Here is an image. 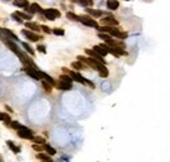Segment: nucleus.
<instances>
[{
    "instance_id": "obj_1",
    "label": "nucleus",
    "mask_w": 170,
    "mask_h": 162,
    "mask_svg": "<svg viewBox=\"0 0 170 162\" xmlns=\"http://www.w3.org/2000/svg\"><path fill=\"white\" fill-rule=\"evenodd\" d=\"M98 30L101 31V33H107L109 35H111L114 38H118V39H126L127 38V33H124V31H120L118 27H114V26H109V25H105L100 27H97Z\"/></svg>"
},
{
    "instance_id": "obj_2",
    "label": "nucleus",
    "mask_w": 170,
    "mask_h": 162,
    "mask_svg": "<svg viewBox=\"0 0 170 162\" xmlns=\"http://www.w3.org/2000/svg\"><path fill=\"white\" fill-rule=\"evenodd\" d=\"M17 135L21 137V139H26V140H31L33 139V131L30 128L25 127V125H21L18 129H17Z\"/></svg>"
},
{
    "instance_id": "obj_3",
    "label": "nucleus",
    "mask_w": 170,
    "mask_h": 162,
    "mask_svg": "<svg viewBox=\"0 0 170 162\" xmlns=\"http://www.w3.org/2000/svg\"><path fill=\"white\" fill-rule=\"evenodd\" d=\"M79 21L80 22H82L84 25H86V26H90V27H97L100 26L98 25V22L94 20L93 17H90V16H86V14H84V16H79Z\"/></svg>"
},
{
    "instance_id": "obj_4",
    "label": "nucleus",
    "mask_w": 170,
    "mask_h": 162,
    "mask_svg": "<svg viewBox=\"0 0 170 162\" xmlns=\"http://www.w3.org/2000/svg\"><path fill=\"white\" fill-rule=\"evenodd\" d=\"M42 14L45 16V18L50 20V21H54L55 18L60 17V12H59L58 9H55V8H49V9H45Z\"/></svg>"
},
{
    "instance_id": "obj_5",
    "label": "nucleus",
    "mask_w": 170,
    "mask_h": 162,
    "mask_svg": "<svg viewBox=\"0 0 170 162\" xmlns=\"http://www.w3.org/2000/svg\"><path fill=\"white\" fill-rule=\"evenodd\" d=\"M21 33L25 35V37L29 39V41H31V42H38L39 39H42V37L41 35H38L35 31H31V30H26V29H22L21 30Z\"/></svg>"
},
{
    "instance_id": "obj_6",
    "label": "nucleus",
    "mask_w": 170,
    "mask_h": 162,
    "mask_svg": "<svg viewBox=\"0 0 170 162\" xmlns=\"http://www.w3.org/2000/svg\"><path fill=\"white\" fill-rule=\"evenodd\" d=\"M0 38H2V41L8 46V49H9L12 52H14L16 55H18V52H20L21 50L18 49V46L16 45L14 42H12V39H8V38H5V37H0Z\"/></svg>"
},
{
    "instance_id": "obj_7",
    "label": "nucleus",
    "mask_w": 170,
    "mask_h": 162,
    "mask_svg": "<svg viewBox=\"0 0 170 162\" xmlns=\"http://www.w3.org/2000/svg\"><path fill=\"white\" fill-rule=\"evenodd\" d=\"M24 72H25L27 76H30L31 78H34V80H41V77H39V73H38V69L33 68V67L25 65V67H24Z\"/></svg>"
},
{
    "instance_id": "obj_8",
    "label": "nucleus",
    "mask_w": 170,
    "mask_h": 162,
    "mask_svg": "<svg viewBox=\"0 0 170 162\" xmlns=\"http://www.w3.org/2000/svg\"><path fill=\"white\" fill-rule=\"evenodd\" d=\"M93 50L97 51V52L100 54L101 56H106V55L109 54V45H104V43H101V45L94 46Z\"/></svg>"
},
{
    "instance_id": "obj_9",
    "label": "nucleus",
    "mask_w": 170,
    "mask_h": 162,
    "mask_svg": "<svg viewBox=\"0 0 170 162\" xmlns=\"http://www.w3.org/2000/svg\"><path fill=\"white\" fill-rule=\"evenodd\" d=\"M85 52H86V55H88V56L93 58V59H96V60H98V62H101V63H104V64H105V59H104V56H101V55L98 54L97 51H94V50H92V49H86V50H85Z\"/></svg>"
},
{
    "instance_id": "obj_10",
    "label": "nucleus",
    "mask_w": 170,
    "mask_h": 162,
    "mask_svg": "<svg viewBox=\"0 0 170 162\" xmlns=\"http://www.w3.org/2000/svg\"><path fill=\"white\" fill-rule=\"evenodd\" d=\"M25 11H27L30 14H33V13H43V9L41 8V5H39V4H37V3L30 4V5L27 7Z\"/></svg>"
},
{
    "instance_id": "obj_11",
    "label": "nucleus",
    "mask_w": 170,
    "mask_h": 162,
    "mask_svg": "<svg viewBox=\"0 0 170 162\" xmlns=\"http://www.w3.org/2000/svg\"><path fill=\"white\" fill-rule=\"evenodd\" d=\"M68 75L72 77V80L80 82V84H86V78H84L79 72H73V71H68Z\"/></svg>"
},
{
    "instance_id": "obj_12",
    "label": "nucleus",
    "mask_w": 170,
    "mask_h": 162,
    "mask_svg": "<svg viewBox=\"0 0 170 162\" xmlns=\"http://www.w3.org/2000/svg\"><path fill=\"white\" fill-rule=\"evenodd\" d=\"M101 22L105 24V25H109V26H118V21L113 16H107V17H102L101 18Z\"/></svg>"
},
{
    "instance_id": "obj_13",
    "label": "nucleus",
    "mask_w": 170,
    "mask_h": 162,
    "mask_svg": "<svg viewBox=\"0 0 170 162\" xmlns=\"http://www.w3.org/2000/svg\"><path fill=\"white\" fill-rule=\"evenodd\" d=\"M96 71H98V73H100L101 77H107L109 76V71H107V68H106V65L104 64V63H98Z\"/></svg>"
},
{
    "instance_id": "obj_14",
    "label": "nucleus",
    "mask_w": 170,
    "mask_h": 162,
    "mask_svg": "<svg viewBox=\"0 0 170 162\" xmlns=\"http://www.w3.org/2000/svg\"><path fill=\"white\" fill-rule=\"evenodd\" d=\"M55 86H56L58 89L60 90H71L72 89V82H67V81H59L58 84H55Z\"/></svg>"
},
{
    "instance_id": "obj_15",
    "label": "nucleus",
    "mask_w": 170,
    "mask_h": 162,
    "mask_svg": "<svg viewBox=\"0 0 170 162\" xmlns=\"http://www.w3.org/2000/svg\"><path fill=\"white\" fill-rule=\"evenodd\" d=\"M0 31L5 34V38H8V39H12V41H16V42L18 41L17 35H16V34L13 33V31H11V30H8V29H0Z\"/></svg>"
},
{
    "instance_id": "obj_16",
    "label": "nucleus",
    "mask_w": 170,
    "mask_h": 162,
    "mask_svg": "<svg viewBox=\"0 0 170 162\" xmlns=\"http://www.w3.org/2000/svg\"><path fill=\"white\" fill-rule=\"evenodd\" d=\"M38 73H39V77H41V80H46L47 82H50L51 85H55V81H54V78L51 77V76H49V75L45 73V72H42L41 69H38Z\"/></svg>"
},
{
    "instance_id": "obj_17",
    "label": "nucleus",
    "mask_w": 170,
    "mask_h": 162,
    "mask_svg": "<svg viewBox=\"0 0 170 162\" xmlns=\"http://www.w3.org/2000/svg\"><path fill=\"white\" fill-rule=\"evenodd\" d=\"M86 13L90 14L92 17H101L104 16V12L100 9H93V8H86Z\"/></svg>"
},
{
    "instance_id": "obj_18",
    "label": "nucleus",
    "mask_w": 170,
    "mask_h": 162,
    "mask_svg": "<svg viewBox=\"0 0 170 162\" xmlns=\"http://www.w3.org/2000/svg\"><path fill=\"white\" fill-rule=\"evenodd\" d=\"M13 4H14L16 7L24 8V9H26V8L30 5V4H29V2H27V0H13Z\"/></svg>"
},
{
    "instance_id": "obj_19",
    "label": "nucleus",
    "mask_w": 170,
    "mask_h": 162,
    "mask_svg": "<svg viewBox=\"0 0 170 162\" xmlns=\"http://www.w3.org/2000/svg\"><path fill=\"white\" fill-rule=\"evenodd\" d=\"M37 158L41 160V161H46V162H51V161H53V158H51L50 154H46V153H42V152H38Z\"/></svg>"
},
{
    "instance_id": "obj_20",
    "label": "nucleus",
    "mask_w": 170,
    "mask_h": 162,
    "mask_svg": "<svg viewBox=\"0 0 170 162\" xmlns=\"http://www.w3.org/2000/svg\"><path fill=\"white\" fill-rule=\"evenodd\" d=\"M26 27H29V30H31V31H39V30H41V26H39L38 24L31 22V21L26 22Z\"/></svg>"
},
{
    "instance_id": "obj_21",
    "label": "nucleus",
    "mask_w": 170,
    "mask_h": 162,
    "mask_svg": "<svg viewBox=\"0 0 170 162\" xmlns=\"http://www.w3.org/2000/svg\"><path fill=\"white\" fill-rule=\"evenodd\" d=\"M14 13L17 14L21 20H25V21H30V20H31V14L25 13V12H14Z\"/></svg>"
},
{
    "instance_id": "obj_22",
    "label": "nucleus",
    "mask_w": 170,
    "mask_h": 162,
    "mask_svg": "<svg viewBox=\"0 0 170 162\" xmlns=\"http://www.w3.org/2000/svg\"><path fill=\"white\" fill-rule=\"evenodd\" d=\"M118 7H119L118 0H109V2H107V8H109V9L115 11V9H118Z\"/></svg>"
},
{
    "instance_id": "obj_23",
    "label": "nucleus",
    "mask_w": 170,
    "mask_h": 162,
    "mask_svg": "<svg viewBox=\"0 0 170 162\" xmlns=\"http://www.w3.org/2000/svg\"><path fill=\"white\" fill-rule=\"evenodd\" d=\"M43 151H46L47 152V154H50V156H54V154H56V151L53 148V147H50L49 144H43Z\"/></svg>"
},
{
    "instance_id": "obj_24",
    "label": "nucleus",
    "mask_w": 170,
    "mask_h": 162,
    "mask_svg": "<svg viewBox=\"0 0 170 162\" xmlns=\"http://www.w3.org/2000/svg\"><path fill=\"white\" fill-rule=\"evenodd\" d=\"M72 68L76 69V71H81V69H85V65H84V63H82V62L77 60V62L72 63Z\"/></svg>"
},
{
    "instance_id": "obj_25",
    "label": "nucleus",
    "mask_w": 170,
    "mask_h": 162,
    "mask_svg": "<svg viewBox=\"0 0 170 162\" xmlns=\"http://www.w3.org/2000/svg\"><path fill=\"white\" fill-rule=\"evenodd\" d=\"M7 145H8V148H9L13 153H20V148H18V147H16V145L13 144V141L8 140V141H7Z\"/></svg>"
},
{
    "instance_id": "obj_26",
    "label": "nucleus",
    "mask_w": 170,
    "mask_h": 162,
    "mask_svg": "<svg viewBox=\"0 0 170 162\" xmlns=\"http://www.w3.org/2000/svg\"><path fill=\"white\" fill-rule=\"evenodd\" d=\"M0 120H2V122H4V123H5L7 125H9V124H11V118L8 116L7 114L2 113V111H0Z\"/></svg>"
},
{
    "instance_id": "obj_27",
    "label": "nucleus",
    "mask_w": 170,
    "mask_h": 162,
    "mask_svg": "<svg viewBox=\"0 0 170 162\" xmlns=\"http://www.w3.org/2000/svg\"><path fill=\"white\" fill-rule=\"evenodd\" d=\"M42 86H43V89H45L47 93H51V92H53V85H51L50 82H47L46 80H42Z\"/></svg>"
},
{
    "instance_id": "obj_28",
    "label": "nucleus",
    "mask_w": 170,
    "mask_h": 162,
    "mask_svg": "<svg viewBox=\"0 0 170 162\" xmlns=\"http://www.w3.org/2000/svg\"><path fill=\"white\" fill-rule=\"evenodd\" d=\"M22 47L25 49V51H26V52L29 54V55H34V50H33V47H31L30 45H27L26 42H24V43H22Z\"/></svg>"
},
{
    "instance_id": "obj_29",
    "label": "nucleus",
    "mask_w": 170,
    "mask_h": 162,
    "mask_svg": "<svg viewBox=\"0 0 170 162\" xmlns=\"http://www.w3.org/2000/svg\"><path fill=\"white\" fill-rule=\"evenodd\" d=\"M34 141V143H37V144H45L46 143V140H45V137H41V136H33V139H31Z\"/></svg>"
},
{
    "instance_id": "obj_30",
    "label": "nucleus",
    "mask_w": 170,
    "mask_h": 162,
    "mask_svg": "<svg viewBox=\"0 0 170 162\" xmlns=\"http://www.w3.org/2000/svg\"><path fill=\"white\" fill-rule=\"evenodd\" d=\"M67 18L72 20V21H79V16L75 14L73 12H67Z\"/></svg>"
},
{
    "instance_id": "obj_31",
    "label": "nucleus",
    "mask_w": 170,
    "mask_h": 162,
    "mask_svg": "<svg viewBox=\"0 0 170 162\" xmlns=\"http://www.w3.org/2000/svg\"><path fill=\"white\" fill-rule=\"evenodd\" d=\"M80 4H82L84 7H92L93 5V0H77Z\"/></svg>"
},
{
    "instance_id": "obj_32",
    "label": "nucleus",
    "mask_w": 170,
    "mask_h": 162,
    "mask_svg": "<svg viewBox=\"0 0 170 162\" xmlns=\"http://www.w3.org/2000/svg\"><path fill=\"white\" fill-rule=\"evenodd\" d=\"M33 149H34L35 152H42V151H43V145H42V144L34 143V144H33Z\"/></svg>"
},
{
    "instance_id": "obj_33",
    "label": "nucleus",
    "mask_w": 170,
    "mask_h": 162,
    "mask_svg": "<svg viewBox=\"0 0 170 162\" xmlns=\"http://www.w3.org/2000/svg\"><path fill=\"white\" fill-rule=\"evenodd\" d=\"M53 33L55 35H64V30L60 29V27H55V29L53 30Z\"/></svg>"
},
{
    "instance_id": "obj_34",
    "label": "nucleus",
    "mask_w": 170,
    "mask_h": 162,
    "mask_svg": "<svg viewBox=\"0 0 170 162\" xmlns=\"http://www.w3.org/2000/svg\"><path fill=\"white\" fill-rule=\"evenodd\" d=\"M41 30H43V31H45L46 34H50L51 31H53V30H51L49 26H46V25H42V26H41Z\"/></svg>"
},
{
    "instance_id": "obj_35",
    "label": "nucleus",
    "mask_w": 170,
    "mask_h": 162,
    "mask_svg": "<svg viewBox=\"0 0 170 162\" xmlns=\"http://www.w3.org/2000/svg\"><path fill=\"white\" fill-rule=\"evenodd\" d=\"M37 50L39 51V52H42V54H46V47L43 46V45H39V46H37Z\"/></svg>"
},
{
    "instance_id": "obj_36",
    "label": "nucleus",
    "mask_w": 170,
    "mask_h": 162,
    "mask_svg": "<svg viewBox=\"0 0 170 162\" xmlns=\"http://www.w3.org/2000/svg\"><path fill=\"white\" fill-rule=\"evenodd\" d=\"M12 18H13V20H16V21H17V22H22V20L20 18V17H18V16L16 14V13H12Z\"/></svg>"
},
{
    "instance_id": "obj_37",
    "label": "nucleus",
    "mask_w": 170,
    "mask_h": 162,
    "mask_svg": "<svg viewBox=\"0 0 170 162\" xmlns=\"http://www.w3.org/2000/svg\"><path fill=\"white\" fill-rule=\"evenodd\" d=\"M5 109L8 110V111H9V113H13V111H12V109L9 107V106H5Z\"/></svg>"
},
{
    "instance_id": "obj_38",
    "label": "nucleus",
    "mask_w": 170,
    "mask_h": 162,
    "mask_svg": "<svg viewBox=\"0 0 170 162\" xmlns=\"http://www.w3.org/2000/svg\"><path fill=\"white\" fill-rule=\"evenodd\" d=\"M127 2H128V0H127Z\"/></svg>"
},
{
    "instance_id": "obj_39",
    "label": "nucleus",
    "mask_w": 170,
    "mask_h": 162,
    "mask_svg": "<svg viewBox=\"0 0 170 162\" xmlns=\"http://www.w3.org/2000/svg\"><path fill=\"white\" fill-rule=\"evenodd\" d=\"M0 160H2V158H0Z\"/></svg>"
}]
</instances>
